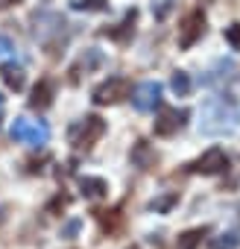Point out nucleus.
I'll list each match as a JSON object with an SVG mask.
<instances>
[{"label":"nucleus","mask_w":240,"mask_h":249,"mask_svg":"<svg viewBox=\"0 0 240 249\" xmlns=\"http://www.w3.org/2000/svg\"><path fill=\"white\" fill-rule=\"evenodd\" d=\"M47 126L38 120H27V117H15L12 123V138L21 141V144H30V147H41L47 144Z\"/></svg>","instance_id":"f257e3e1"},{"label":"nucleus","mask_w":240,"mask_h":249,"mask_svg":"<svg viewBox=\"0 0 240 249\" xmlns=\"http://www.w3.org/2000/svg\"><path fill=\"white\" fill-rule=\"evenodd\" d=\"M103 132H105L103 117H85V120L76 123V126H70V144L73 147H91Z\"/></svg>","instance_id":"f03ea898"},{"label":"nucleus","mask_w":240,"mask_h":249,"mask_svg":"<svg viewBox=\"0 0 240 249\" xmlns=\"http://www.w3.org/2000/svg\"><path fill=\"white\" fill-rule=\"evenodd\" d=\"M132 106L138 108V111H153V108H158L161 106V85L158 82H141L135 91H132Z\"/></svg>","instance_id":"7ed1b4c3"},{"label":"nucleus","mask_w":240,"mask_h":249,"mask_svg":"<svg viewBox=\"0 0 240 249\" xmlns=\"http://www.w3.org/2000/svg\"><path fill=\"white\" fill-rule=\"evenodd\" d=\"M126 94H129V82L123 76H111L108 82L94 88V103L97 106H108V103H117L120 97H126Z\"/></svg>","instance_id":"20e7f679"},{"label":"nucleus","mask_w":240,"mask_h":249,"mask_svg":"<svg viewBox=\"0 0 240 249\" xmlns=\"http://www.w3.org/2000/svg\"><path fill=\"white\" fill-rule=\"evenodd\" d=\"M185 120H188V111L185 108H161V114L155 120V135H161V138L176 135L185 126Z\"/></svg>","instance_id":"39448f33"},{"label":"nucleus","mask_w":240,"mask_h":249,"mask_svg":"<svg viewBox=\"0 0 240 249\" xmlns=\"http://www.w3.org/2000/svg\"><path fill=\"white\" fill-rule=\"evenodd\" d=\"M228 167V156L220 150V147H211L205 156H199L196 161H193V170L196 173H205V176H214V173H220V170H225Z\"/></svg>","instance_id":"423d86ee"},{"label":"nucleus","mask_w":240,"mask_h":249,"mask_svg":"<svg viewBox=\"0 0 240 249\" xmlns=\"http://www.w3.org/2000/svg\"><path fill=\"white\" fill-rule=\"evenodd\" d=\"M205 33V15L202 12H190L188 18H185V24H182V30H179V44L182 47H190V44H196V38Z\"/></svg>","instance_id":"0eeeda50"},{"label":"nucleus","mask_w":240,"mask_h":249,"mask_svg":"<svg viewBox=\"0 0 240 249\" xmlns=\"http://www.w3.org/2000/svg\"><path fill=\"white\" fill-rule=\"evenodd\" d=\"M50 97H53V82H50V79H41V82L35 85V91H33L30 106H33V108H44V106H50Z\"/></svg>","instance_id":"6e6552de"},{"label":"nucleus","mask_w":240,"mask_h":249,"mask_svg":"<svg viewBox=\"0 0 240 249\" xmlns=\"http://www.w3.org/2000/svg\"><path fill=\"white\" fill-rule=\"evenodd\" d=\"M0 73H3V79H6L9 88H15V91L24 88V68L21 65H3V68H0Z\"/></svg>","instance_id":"1a4fd4ad"},{"label":"nucleus","mask_w":240,"mask_h":249,"mask_svg":"<svg viewBox=\"0 0 240 249\" xmlns=\"http://www.w3.org/2000/svg\"><path fill=\"white\" fill-rule=\"evenodd\" d=\"M132 161H135L138 167H144V170H147L150 164H155V153L147 147V141H138V144H135V150H132Z\"/></svg>","instance_id":"9d476101"},{"label":"nucleus","mask_w":240,"mask_h":249,"mask_svg":"<svg viewBox=\"0 0 240 249\" xmlns=\"http://www.w3.org/2000/svg\"><path fill=\"white\" fill-rule=\"evenodd\" d=\"M79 188H82V194L91 196V199H97V196H103V194L108 191V185H105L103 179H94V176H85V179L79 182Z\"/></svg>","instance_id":"9b49d317"},{"label":"nucleus","mask_w":240,"mask_h":249,"mask_svg":"<svg viewBox=\"0 0 240 249\" xmlns=\"http://www.w3.org/2000/svg\"><path fill=\"white\" fill-rule=\"evenodd\" d=\"M202 237H205V229H190V231H185V234L179 237V246H176V249H196Z\"/></svg>","instance_id":"f8f14e48"},{"label":"nucleus","mask_w":240,"mask_h":249,"mask_svg":"<svg viewBox=\"0 0 240 249\" xmlns=\"http://www.w3.org/2000/svg\"><path fill=\"white\" fill-rule=\"evenodd\" d=\"M170 88H173L179 97H188V94H190V76H188L185 71L173 73V79H170Z\"/></svg>","instance_id":"ddd939ff"},{"label":"nucleus","mask_w":240,"mask_h":249,"mask_svg":"<svg viewBox=\"0 0 240 249\" xmlns=\"http://www.w3.org/2000/svg\"><path fill=\"white\" fill-rule=\"evenodd\" d=\"M132 24H135V9L126 15V21L120 24V30H105V36H111V38H117V41H126V36L132 33Z\"/></svg>","instance_id":"4468645a"},{"label":"nucleus","mask_w":240,"mask_h":249,"mask_svg":"<svg viewBox=\"0 0 240 249\" xmlns=\"http://www.w3.org/2000/svg\"><path fill=\"white\" fill-rule=\"evenodd\" d=\"M214 249H234V246H240V231H228V234H220L214 243H211Z\"/></svg>","instance_id":"2eb2a0df"},{"label":"nucleus","mask_w":240,"mask_h":249,"mask_svg":"<svg viewBox=\"0 0 240 249\" xmlns=\"http://www.w3.org/2000/svg\"><path fill=\"white\" fill-rule=\"evenodd\" d=\"M73 9H79V12H103L105 9V0H76Z\"/></svg>","instance_id":"dca6fc26"},{"label":"nucleus","mask_w":240,"mask_h":249,"mask_svg":"<svg viewBox=\"0 0 240 249\" xmlns=\"http://www.w3.org/2000/svg\"><path fill=\"white\" fill-rule=\"evenodd\" d=\"M100 62H103V56H100V50H97V47H91V50H88V59H82L85 71H88V68H97Z\"/></svg>","instance_id":"f3484780"},{"label":"nucleus","mask_w":240,"mask_h":249,"mask_svg":"<svg viewBox=\"0 0 240 249\" xmlns=\"http://www.w3.org/2000/svg\"><path fill=\"white\" fill-rule=\"evenodd\" d=\"M225 41H228L231 47H240V24H234V27L225 30Z\"/></svg>","instance_id":"a211bd4d"},{"label":"nucleus","mask_w":240,"mask_h":249,"mask_svg":"<svg viewBox=\"0 0 240 249\" xmlns=\"http://www.w3.org/2000/svg\"><path fill=\"white\" fill-rule=\"evenodd\" d=\"M12 50H15L12 38H6V36H0V56H3V53H12Z\"/></svg>","instance_id":"6ab92c4d"},{"label":"nucleus","mask_w":240,"mask_h":249,"mask_svg":"<svg viewBox=\"0 0 240 249\" xmlns=\"http://www.w3.org/2000/svg\"><path fill=\"white\" fill-rule=\"evenodd\" d=\"M173 199H176V196H167V199H161V202H153V208H161V211H164V208L173 205Z\"/></svg>","instance_id":"aec40b11"},{"label":"nucleus","mask_w":240,"mask_h":249,"mask_svg":"<svg viewBox=\"0 0 240 249\" xmlns=\"http://www.w3.org/2000/svg\"><path fill=\"white\" fill-rule=\"evenodd\" d=\"M76 229H79V223L73 220V223H68V226H65V234H76Z\"/></svg>","instance_id":"412c9836"},{"label":"nucleus","mask_w":240,"mask_h":249,"mask_svg":"<svg viewBox=\"0 0 240 249\" xmlns=\"http://www.w3.org/2000/svg\"><path fill=\"white\" fill-rule=\"evenodd\" d=\"M3 114H6V100H3V94H0V123H3Z\"/></svg>","instance_id":"4be33fe9"},{"label":"nucleus","mask_w":240,"mask_h":249,"mask_svg":"<svg viewBox=\"0 0 240 249\" xmlns=\"http://www.w3.org/2000/svg\"><path fill=\"white\" fill-rule=\"evenodd\" d=\"M12 3H18V0H0V6H12Z\"/></svg>","instance_id":"5701e85b"}]
</instances>
